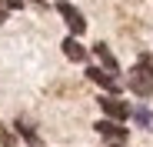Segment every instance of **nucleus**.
<instances>
[{
	"label": "nucleus",
	"mask_w": 153,
	"mask_h": 147,
	"mask_svg": "<svg viewBox=\"0 0 153 147\" xmlns=\"http://www.w3.org/2000/svg\"><path fill=\"white\" fill-rule=\"evenodd\" d=\"M100 104H103V110H107L113 120H126V117H130V107H126V100H117V94L103 97Z\"/></svg>",
	"instance_id": "nucleus-5"
},
{
	"label": "nucleus",
	"mask_w": 153,
	"mask_h": 147,
	"mask_svg": "<svg viewBox=\"0 0 153 147\" xmlns=\"http://www.w3.org/2000/svg\"><path fill=\"white\" fill-rule=\"evenodd\" d=\"M93 54L100 57L103 70H110V74H117V70H120V64H117V57L110 54V47H107V44H97V47H93Z\"/></svg>",
	"instance_id": "nucleus-6"
},
{
	"label": "nucleus",
	"mask_w": 153,
	"mask_h": 147,
	"mask_svg": "<svg viewBox=\"0 0 153 147\" xmlns=\"http://www.w3.org/2000/svg\"><path fill=\"white\" fill-rule=\"evenodd\" d=\"M10 140H13V137H10V134H7L4 127H0V144H10Z\"/></svg>",
	"instance_id": "nucleus-11"
},
{
	"label": "nucleus",
	"mask_w": 153,
	"mask_h": 147,
	"mask_svg": "<svg viewBox=\"0 0 153 147\" xmlns=\"http://www.w3.org/2000/svg\"><path fill=\"white\" fill-rule=\"evenodd\" d=\"M97 134L100 137H107V140H113V144H120V140H126V127H120V124H113V120H97Z\"/></svg>",
	"instance_id": "nucleus-3"
},
{
	"label": "nucleus",
	"mask_w": 153,
	"mask_h": 147,
	"mask_svg": "<svg viewBox=\"0 0 153 147\" xmlns=\"http://www.w3.org/2000/svg\"><path fill=\"white\" fill-rule=\"evenodd\" d=\"M130 117L137 120L140 127H146V130H153V114H150L146 107H137V110H130Z\"/></svg>",
	"instance_id": "nucleus-8"
},
{
	"label": "nucleus",
	"mask_w": 153,
	"mask_h": 147,
	"mask_svg": "<svg viewBox=\"0 0 153 147\" xmlns=\"http://www.w3.org/2000/svg\"><path fill=\"white\" fill-rule=\"evenodd\" d=\"M7 17V4H4V0H0V20H4Z\"/></svg>",
	"instance_id": "nucleus-13"
},
{
	"label": "nucleus",
	"mask_w": 153,
	"mask_h": 147,
	"mask_svg": "<svg viewBox=\"0 0 153 147\" xmlns=\"http://www.w3.org/2000/svg\"><path fill=\"white\" fill-rule=\"evenodd\" d=\"M17 130H20L23 137H27V140H37V130H33L30 124H23V120H17Z\"/></svg>",
	"instance_id": "nucleus-9"
},
{
	"label": "nucleus",
	"mask_w": 153,
	"mask_h": 147,
	"mask_svg": "<svg viewBox=\"0 0 153 147\" xmlns=\"http://www.w3.org/2000/svg\"><path fill=\"white\" fill-rule=\"evenodd\" d=\"M57 14L67 20V27H70V37H80V34L87 30V20H83V14L76 10V7H70L67 0H60V4H57Z\"/></svg>",
	"instance_id": "nucleus-2"
},
{
	"label": "nucleus",
	"mask_w": 153,
	"mask_h": 147,
	"mask_svg": "<svg viewBox=\"0 0 153 147\" xmlns=\"http://www.w3.org/2000/svg\"><path fill=\"white\" fill-rule=\"evenodd\" d=\"M126 87H130L137 97H150V94H153V77H150V74L137 64L130 74H126Z\"/></svg>",
	"instance_id": "nucleus-1"
},
{
	"label": "nucleus",
	"mask_w": 153,
	"mask_h": 147,
	"mask_svg": "<svg viewBox=\"0 0 153 147\" xmlns=\"http://www.w3.org/2000/svg\"><path fill=\"white\" fill-rule=\"evenodd\" d=\"M4 4H7V10H10V7H23V0H4Z\"/></svg>",
	"instance_id": "nucleus-12"
},
{
	"label": "nucleus",
	"mask_w": 153,
	"mask_h": 147,
	"mask_svg": "<svg viewBox=\"0 0 153 147\" xmlns=\"http://www.w3.org/2000/svg\"><path fill=\"white\" fill-rule=\"evenodd\" d=\"M87 74H90V80H93V84H100L103 90H110V94H117V90H120V80L113 77L110 70H100V67H90Z\"/></svg>",
	"instance_id": "nucleus-4"
},
{
	"label": "nucleus",
	"mask_w": 153,
	"mask_h": 147,
	"mask_svg": "<svg viewBox=\"0 0 153 147\" xmlns=\"http://www.w3.org/2000/svg\"><path fill=\"white\" fill-rule=\"evenodd\" d=\"M140 67H143L150 77H153V57H140Z\"/></svg>",
	"instance_id": "nucleus-10"
},
{
	"label": "nucleus",
	"mask_w": 153,
	"mask_h": 147,
	"mask_svg": "<svg viewBox=\"0 0 153 147\" xmlns=\"http://www.w3.org/2000/svg\"><path fill=\"white\" fill-rule=\"evenodd\" d=\"M63 54L73 60V64H80V60H87V50H83V47H80V40H76V37H67L63 40Z\"/></svg>",
	"instance_id": "nucleus-7"
}]
</instances>
